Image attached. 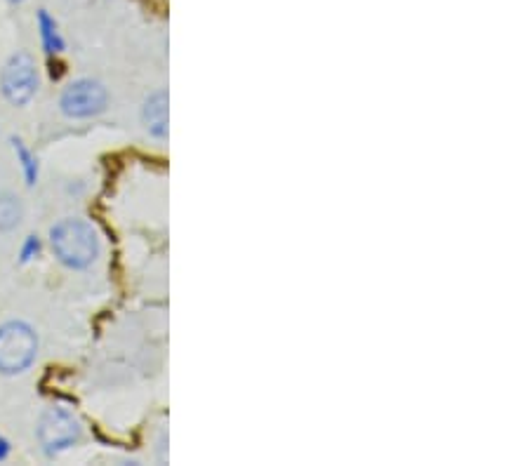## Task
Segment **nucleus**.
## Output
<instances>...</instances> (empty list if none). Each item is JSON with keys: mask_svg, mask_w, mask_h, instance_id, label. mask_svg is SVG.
I'll list each match as a JSON object with an SVG mask.
<instances>
[{"mask_svg": "<svg viewBox=\"0 0 530 466\" xmlns=\"http://www.w3.org/2000/svg\"><path fill=\"white\" fill-rule=\"evenodd\" d=\"M50 248L66 269L85 271L99 259L102 241L90 222L81 217H64L50 229Z\"/></svg>", "mask_w": 530, "mask_h": 466, "instance_id": "obj_1", "label": "nucleus"}, {"mask_svg": "<svg viewBox=\"0 0 530 466\" xmlns=\"http://www.w3.org/2000/svg\"><path fill=\"white\" fill-rule=\"evenodd\" d=\"M38 335L26 321L0 325V375H22L38 358Z\"/></svg>", "mask_w": 530, "mask_h": 466, "instance_id": "obj_2", "label": "nucleus"}, {"mask_svg": "<svg viewBox=\"0 0 530 466\" xmlns=\"http://www.w3.org/2000/svg\"><path fill=\"white\" fill-rule=\"evenodd\" d=\"M36 436L45 455L57 457L81 443L83 426L71 410L62 408V405H50L38 419Z\"/></svg>", "mask_w": 530, "mask_h": 466, "instance_id": "obj_3", "label": "nucleus"}, {"mask_svg": "<svg viewBox=\"0 0 530 466\" xmlns=\"http://www.w3.org/2000/svg\"><path fill=\"white\" fill-rule=\"evenodd\" d=\"M109 106V92L104 83L95 78H78L71 81L59 95V109L71 121H88V118L102 116Z\"/></svg>", "mask_w": 530, "mask_h": 466, "instance_id": "obj_4", "label": "nucleus"}, {"mask_svg": "<svg viewBox=\"0 0 530 466\" xmlns=\"http://www.w3.org/2000/svg\"><path fill=\"white\" fill-rule=\"evenodd\" d=\"M38 85V64L29 52H17L5 62L0 71V92L12 106H26L36 97Z\"/></svg>", "mask_w": 530, "mask_h": 466, "instance_id": "obj_5", "label": "nucleus"}, {"mask_svg": "<svg viewBox=\"0 0 530 466\" xmlns=\"http://www.w3.org/2000/svg\"><path fill=\"white\" fill-rule=\"evenodd\" d=\"M168 121H170V97L168 90L158 88L144 99L142 104V123L144 130L154 139H168Z\"/></svg>", "mask_w": 530, "mask_h": 466, "instance_id": "obj_6", "label": "nucleus"}, {"mask_svg": "<svg viewBox=\"0 0 530 466\" xmlns=\"http://www.w3.org/2000/svg\"><path fill=\"white\" fill-rule=\"evenodd\" d=\"M36 22H38V36H41V45H43L45 55L48 57L62 55V52L66 50V43H64L62 31H59L57 19L52 17L48 10H38Z\"/></svg>", "mask_w": 530, "mask_h": 466, "instance_id": "obj_7", "label": "nucleus"}, {"mask_svg": "<svg viewBox=\"0 0 530 466\" xmlns=\"http://www.w3.org/2000/svg\"><path fill=\"white\" fill-rule=\"evenodd\" d=\"M24 219V205L15 193H0V231H15Z\"/></svg>", "mask_w": 530, "mask_h": 466, "instance_id": "obj_8", "label": "nucleus"}, {"mask_svg": "<svg viewBox=\"0 0 530 466\" xmlns=\"http://www.w3.org/2000/svg\"><path fill=\"white\" fill-rule=\"evenodd\" d=\"M12 149H15L17 163H19V168H22V172H24L26 186H36L38 175H41V165H38L36 153H33L29 146H26L19 137H12Z\"/></svg>", "mask_w": 530, "mask_h": 466, "instance_id": "obj_9", "label": "nucleus"}, {"mask_svg": "<svg viewBox=\"0 0 530 466\" xmlns=\"http://www.w3.org/2000/svg\"><path fill=\"white\" fill-rule=\"evenodd\" d=\"M41 250H43V243L38 236H26V241L22 243V248H19V262L22 264H29L33 259L41 257Z\"/></svg>", "mask_w": 530, "mask_h": 466, "instance_id": "obj_10", "label": "nucleus"}, {"mask_svg": "<svg viewBox=\"0 0 530 466\" xmlns=\"http://www.w3.org/2000/svg\"><path fill=\"white\" fill-rule=\"evenodd\" d=\"M8 455H10V443H8V438L0 434V462L8 459Z\"/></svg>", "mask_w": 530, "mask_h": 466, "instance_id": "obj_11", "label": "nucleus"}, {"mask_svg": "<svg viewBox=\"0 0 530 466\" xmlns=\"http://www.w3.org/2000/svg\"><path fill=\"white\" fill-rule=\"evenodd\" d=\"M10 3H26V0H10Z\"/></svg>", "mask_w": 530, "mask_h": 466, "instance_id": "obj_12", "label": "nucleus"}]
</instances>
